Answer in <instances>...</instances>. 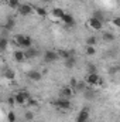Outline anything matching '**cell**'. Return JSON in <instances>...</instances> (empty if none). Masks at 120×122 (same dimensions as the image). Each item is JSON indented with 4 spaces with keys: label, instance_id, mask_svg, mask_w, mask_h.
<instances>
[{
    "label": "cell",
    "instance_id": "obj_9",
    "mask_svg": "<svg viewBox=\"0 0 120 122\" xmlns=\"http://www.w3.org/2000/svg\"><path fill=\"white\" fill-rule=\"evenodd\" d=\"M13 58H14V61H17V62H23V61H26L27 60L26 51H24V50H16V51L13 53Z\"/></svg>",
    "mask_w": 120,
    "mask_h": 122
},
{
    "label": "cell",
    "instance_id": "obj_18",
    "mask_svg": "<svg viewBox=\"0 0 120 122\" xmlns=\"http://www.w3.org/2000/svg\"><path fill=\"white\" fill-rule=\"evenodd\" d=\"M26 51V56H27V58H34V57H37V54H38V51L35 50V48H28V50H24Z\"/></svg>",
    "mask_w": 120,
    "mask_h": 122
},
{
    "label": "cell",
    "instance_id": "obj_24",
    "mask_svg": "<svg viewBox=\"0 0 120 122\" xmlns=\"http://www.w3.org/2000/svg\"><path fill=\"white\" fill-rule=\"evenodd\" d=\"M7 44H9L7 38H1V40H0V50H1V51H6V48H7Z\"/></svg>",
    "mask_w": 120,
    "mask_h": 122
},
{
    "label": "cell",
    "instance_id": "obj_4",
    "mask_svg": "<svg viewBox=\"0 0 120 122\" xmlns=\"http://www.w3.org/2000/svg\"><path fill=\"white\" fill-rule=\"evenodd\" d=\"M54 105H55L58 109H62V111H68V109L71 108V101H69L68 98H62V97H60L58 99H55Z\"/></svg>",
    "mask_w": 120,
    "mask_h": 122
},
{
    "label": "cell",
    "instance_id": "obj_6",
    "mask_svg": "<svg viewBox=\"0 0 120 122\" xmlns=\"http://www.w3.org/2000/svg\"><path fill=\"white\" fill-rule=\"evenodd\" d=\"M58 58H60L58 51H54V50H47V51L44 53V61H45V62H48V64H51V62L57 61Z\"/></svg>",
    "mask_w": 120,
    "mask_h": 122
},
{
    "label": "cell",
    "instance_id": "obj_29",
    "mask_svg": "<svg viewBox=\"0 0 120 122\" xmlns=\"http://www.w3.org/2000/svg\"><path fill=\"white\" fill-rule=\"evenodd\" d=\"M7 119H9V122H16V114L14 112H9Z\"/></svg>",
    "mask_w": 120,
    "mask_h": 122
},
{
    "label": "cell",
    "instance_id": "obj_20",
    "mask_svg": "<svg viewBox=\"0 0 120 122\" xmlns=\"http://www.w3.org/2000/svg\"><path fill=\"white\" fill-rule=\"evenodd\" d=\"M64 64H65V67L72 68V67L75 65V57H69L68 60H64Z\"/></svg>",
    "mask_w": 120,
    "mask_h": 122
},
{
    "label": "cell",
    "instance_id": "obj_22",
    "mask_svg": "<svg viewBox=\"0 0 120 122\" xmlns=\"http://www.w3.org/2000/svg\"><path fill=\"white\" fill-rule=\"evenodd\" d=\"M4 77H6L7 80H14L16 74H14V71H13V70H7V71L4 72Z\"/></svg>",
    "mask_w": 120,
    "mask_h": 122
},
{
    "label": "cell",
    "instance_id": "obj_14",
    "mask_svg": "<svg viewBox=\"0 0 120 122\" xmlns=\"http://www.w3.org/2000/svg\"><path fill=\"white\" fill-rule=\"evenodd\" d=\"M102 40L106 41V43H112V41L115 40V34L110 33V31H105V33L102 34Z\"/></svg>",
    "mask_w": 120,
    "mask_h": 122
},
{
    "label": "cell",
    "instance_id": "obj_16",
    "mask_svg": "<svg viewBox=\"0 0 120 122\" xmlns=\"http://www.w3.org/2000/svg\"><path fill=\"white\" fill-rule=\"evenodd\" d=\"M34 11H35V13H37V16H40V17H47V16H48L47 10H45L44 7H41V6L34 7Z\"/></svg>",
    "mask_w": 120,
    "mask_h": 122
},
{
    "label": "cell",
    "instance_id": "obj_25",
    "mask_svg": "<svg viewBox=\"0 0 120 122\" xmlns=\"http://www.w3.org/2000/svg\"><path fill=\"white\" fill-rule=\"evenodd\" d=\"M86 54L88 56H95L96 54V48L93 46H86Z\"/></svg>",
    "mask_w": 120,
    "mask_h": 122
},
{
    "label": "cell",
    "instance_id": "obj_7",
    "mask_svg": "<svg viewBox=\"0 0 120 122\" xmlns=\"http://www.w3.org/2000/svg\"><path fill=\"white\" fill-rule=\"evenodd\" d=\"M17 11H18L20 16H30L31 13L34 11V9H32V6L28 4V3H21L20 7L17 9Z\"/></svg>",
    "mask_w": 120,
    "mask_h": 122
},
{
    "label": "cell",
    "instance_id": "obj_8",
    "mask_svg": "<svg viewBox=\"0 0 120 122\" xmlns=\"http://www.w3.org/2000/svg\"><path fill=\"white\" fill-rule=\"evenodd\" d=\"M90 118V112L88 108H82L78 115H76V122H88Z\"/></svg>",
    "mask_w": 120,
    "mask_h": 122
},
{
    "label": "cell",
    "instance_id": "obj_23",
    "mask_svg": "<svg viewBox=\"0 0 120 122\" xmlns=\"http://www.w3.org/2000/svg\"><path fill=\"white\" fill-rule=\"evenodd\" d=\"M95 44H96V37L95 36H89L86 38V46H93L95 47Z\"/></svg>",
    "mask_w": 120,
    "mask_h": 122
},
{
    "label": "cell",
    "instance_id": "obj_13",
    "mask_svg": "<svg viewBox=\"0 0 120 122\" xmlns=\"http://www.w3.org/2000/svg\"><path fill=\"white\" fill-rule=\"evenodd\" d=\"M58 54L62 60H68L69 57H74V51H69V50H58Z\"/></svg>",
    "mask_w": 120,
    "mask_h": 122
},
{
    "label": "cell",
    "instance_id": "obj_28",
    "mask_svg": "<svg viewBox=\"0 0 120 122\" xmlns=\"http://www.w3.org/2000/svg\"><path fill=\"white\" fill-rule=\"evenodd\" d=\"M24 118H26V121H32V118H34V112H31V111L26 112V114H24Z\"/></svg>",
    "mask_w": 120,
    "mask_h": 122
},
{
    "label": "cell",
    "instance_id": "obj_2",
    "mask_svg": "<svg viewBox=\"0 0 120 122\" xmlns=\"http://www.w3.org/2000/svg\"><path fill=\"white\" fill-rule=\"evenodd\" d=\"M85 82L88 85H102L103 84V80L96 72H88V75L85 77Z\"/></svg>",
    "mask_w": 120,
    "mask_h": 122
},
{
    "label": "cell",
    "instance_id": "obj_19",
    "mask_svg": "<svg viewBox=\"0 0 120 122\" xmlns=\"http://www.w3.org/2000/svg\"><path fill=\"white\" fill-rule=\"evenodd\" d=\"M14 24H16V21H14V20L10 17V19H7V21L4 23V26H3V27H4L6 30H11V29L14 27Z\"/></svg>",
    "mask_w": 120,
    "mask_h": 122
},
{
    "label": "cell",
    "instance_id": "obj_1",
    "mask_svg": "<svg viewBox=\"0 0 120 122\" xmlns=\"http://www.w3.org/2000/svg\"><path fill=\"white\" fill-rule=\"evenodd\" d=\"M14 41L17 43V46H18L21 50H28V48H31V46H32L31 37L23 36V34H17V36L14 37Z\"/></svg>",
    "mask_w": 120,
    "mask_h": 122
},
{
    "label": "cell",
    "instance_id": "obj_27",
    "mask_svg": "<svg viewBox=\"0 0 120 122\" xmlns=\"http://www.w3.org/2000/svg\"><path fill=\"white\" fill-rule=\"evenodd\" d=\"M112 24L115 26V27H117V29H120V16H116L113 20H112Z\"/></svg>",
    "mask_w": 120,
    "mask_h": 122
},
{
    "label": "cell",
    "instance_id": "obj_10",
    "mask_svg": "<svg viewBox=\"0 0 120 122\" xmlns=\"http://www.w3.org/2000/svg\"><path fill=\"white\" fill-rule=\"evenodd\" d=\"M72 95H74V88L71 87V85H66V87H64L62 90H61L60 92V97H62V98H72Z\"/></svg>",
    "mask_w": 120,
    "mask_h": 122
},
{
    "label": "cell",
    "instance_id": "obj_5",
    "mask_svg": "<svg viewBox=\"0 0 120 122\" xmlns=\"http://www.w3.org/2000/svg\"><path fill=\"white\" fill-rule=\"evenodd\" d=\"M88 26H89V29L92 30H102V27H103V20H100V19H97V17H90L89 20H88Z\"/></svg>",
    "mask_w": 120,
    "mask_h": 122
},
{
    "label": "cell",
    "instance_id": "obj_17",
    "mask_svg": "<svg viewBox=\"0 0 120 122\" xmlns=\"http://www.w3.org/2000/svg\"><path fill=\"white\" fill-rule=\"evenodd\" d=\"M86 87H88V84L85 82V81H76V84H75V90L76 91H81V92H83L85 90H86Z\"/></svg>",
    "mask_w": 120,
    "mask_h": 122
},
{
    "label": "cell",
    "instance_id": "obj_3",
    "mask_svg": "<svg viewBox=\"0 0 120 122\" xmlns=\"http://www.w3.org/2000/svg\"><path fill=\"white\" fill-rule=\"evenodd\" d=\"M14 97H16V102H17V105H26V104H28V99H30V94L26 91H18L14 94Z\"/></svg>",
    "mask_w": 120,
    "mask_h": 122
},
{
    "label": "cell",
    "instance_id": "obj_15",
    "mask_svg": "<svg viewBox=\"0 0 120 122\" xmlns=\"http://www.w3.org/2000/svg\"><path fill=\"white\" fill-rule=\"evenodd\" d=\"M52 16H54L55 19H60V20H62V17L65 16V11H64L62 9H60V7H55V9L52 10Z\"/></svg>",
    "mask_w": 120,
    "mask_h": 122
},
{
    "label": "cell",
    "instance_id": "obj_21",
    "mask_svg": "<svg viewBox=\"0 0 120 122\" xmlns=\"http://www.w3.org/2000/svg\"><path fill=\"white\" fill-rule=\"evenodd\" d=\"M20 0H9V6L11 7V9H18L20 7Z\"/></svg>",
    "mask_w": 120,
    "mask_h": 122
},
{
    "label": "cell",
    "instance_id": "obj_30",
    "mask_svg": "<svg viewBox=\"0 0 120 122\" xmlns=\"http://www.w3.org/2000/svg\"><path fill=\"white\" fill-rule=\"evenodd\" d=\"M88 72H96V68H95V65L88 64Z\"/></svg>",
    "mask_w": 120,
    "mask_h": 122
},
{
    "label": "cell",
    "instance_id": "obj_11",
    "mask_svg": "<svg viewBox=\"0 0 120 122\" xmlns=\"http://www.w3.org/2000/svg\"><path fill=\"white\" fill-rule=\"evenodd\" d=\"M62 21H64V24L68 26V27H72V26L75 24V19H74V16H72L71 13H65V16L62 17Z\"/></svg>",
    "mask_w": 120,
    "mask_h": 122
},
{
    "label": "cell",
    "instance_id": "obj_31",
    "mask_svg": "<svg viewBox=\"0 0 120 122\" xmlns=\"http://www.w3.org/2000/svg\"><path fill=\"white\" fill-rule=\"evenodd\" d=\"M41 1H50V0H41Z\"/></svg>",
    "mask_w": 120,
    "mask_h": 122
},
{
    "label": "cell",
    "instance_id": "obj_32",
    "mask_svg": "<svg viewBox=\"0 0 120 122\" xmlns=\"http://www.w3.org/2000/svg\"><path fill=\"white\" fill-rule=\"evenodd\" d=\"M74 1H81V0H74Z\"/></svg>",
    "mask_w": 120,
    "mask_h": 122
},
{
    "label": "cell",
    "instance_id": "obj_12",
    "mask_svg": "<svg viewBox=\"0 0 120 122\" xmlns=\"http://www.w3.org/2000/svg\"><path fill=\"white\" fill-rule=\"evenodd\" d=\"M27 75H28V78H30L31 81H35V82L40 81V80L42 78V74H41L40 71H37V70H31V71H28Z\"/></svg>",
    "mask_w": 120,
    "mask_h": 122
},
{
    "label": "cell",
    "instance_id": "obj_26",
    "mask_svg": "<svg viewBox=\"0 0 120 122\" xmlns=\"http://www.w3.org/2000/svg\"><path fill=\"white\" fill-rule=\"evenodd\" d=\"M7 104H9V107H14L17 102H16V97L13 95V97H9L7 98Z\"/></svg>",
    "mask_w": 120,
    "mask_h": 122
}]
</instances>
